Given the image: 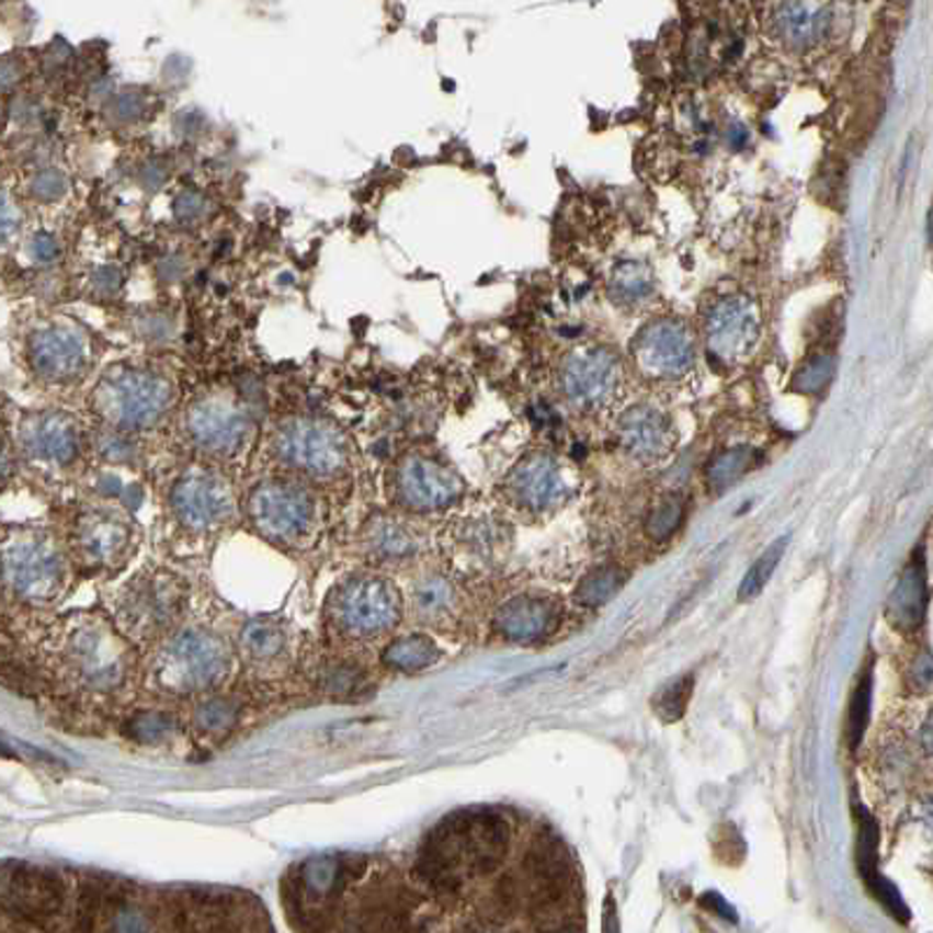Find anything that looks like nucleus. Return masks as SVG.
<instances>
[{
    "label": "nucleus",
    "mask_w": 933,
    "mask_h": 933,
    "mask_svg": "<svg viewBox=\"0 0 933 933\" xmlns=\"http://www.w3.org/2000/svg\"><path fill=\"white\" fill-rule=\"evenodd\" d=\"M136 650L109 615H68L49 637V669L80 702L109 704L129 691L138 672Z\"/></svg>",
    "instance_id": "nucleus-1"
},
{
    "label": "nucleus",
    "mask_w": 933,
    "mask_h": 933,
    "mask_svg": "<svg viewBox=\"0 0 933 933\" xmlns=\"http://www.w3.org/2000/svg\"><path fill=\"white\" fill-rule=\"evenodd\" d=\"M235 662V644L214 625L183 623L150 648L144 676L160 697H204L230 679Z\"/></svg>",
    "instance_id": "nucleus-2"
},
{
    "label": "nucleus",
    "mask_w": 933,
    "mask_h": 933,
    "mask_svg": "<svg viewBox=\"0 0 933 933\" xmlns=\"http://www.w3.org/2000/svg\"><path fill=\"white\" fill-rule=\"evenodd\" d=\"M508 821L491 809L456 812L421 847L419 868L437 889H456L466 873L487 875L501 866L508 854Z\"/></svg>",
    "instance_id": "nucleus-3"
},
{
    "label": "nucleus",
    "mask_w": 933,
    "mask_h": 933,
    "mask_svg": "<svg viewBox=\"0 0 933 933\" xmlns=\"http://www.w3.org/2000/svg\"><path fill=\"white\" fill-rule=\"evenodd\" d=\"M402 618V596L389 578L351 573L328 592L323 625L334 648L356 650L391 634Z\"/></svg>",
    "instance_id": "nucleus-4"
},
{
    "label": "nucleus",
    "mask_w": 933,
    "mask_h": 933,
    "mask_svg": "<svg viewBox=\"0 0 933 933\" xmlns=\"http://www.w3.org/2000/svg\"><path fill=\"white\" fill-rule=\"evenodd\" d=\"M187 604L185 578L155 567L134 573L115 590L109 618L134 648H152L185 623Z\"/></svg>",
    "instance_id": "nucleus-5"
},
{
    "label": "nucleus",
    "mask_w": 933,
    "mask_h": 933,
    "mask_svg": "<svg viewBox=\"0 0 933 933\" xmlns=\"http://www.w3.org/2000/svg\"><path fill=\"white\" fill-rule=\"evenodd\" d=\"M70 557L47 532H14L0 541V592L14 604L52 608L68 594Z\"/></svg>",
    "instance_id": "nucleus-6"
},
{
    "label": "nucleus",
    "mask_w": 933,
    "mask_h": 933,
    "mask_svg": "<svg viewBox=\"0 0 933 933\" xmlns=\"http://www.w3.org/2000/svg\"><path fill=\"white\" fill-rule=\"evenodd\" d=\"M246 517L262 538L284 548H303L319 522L309 489L291 480L260 482L246 501Z\"/></svg>",
    "instance_id": "nucleus-7"
},
{
    "label": "nucleus",
    "mask_w": 933,
    "mask_h": 933,
    "mask_svg": "<svg viewBox=\"0 0 933 933\" xmlns=\"http://www.w3.org/2000/svg\"><path fill=\"white\" fill-rule=\"evenodd\" d=\"M274 456L314 480H332L349 466L346 437L319 419H291L274 435Z\"/></svg>",
    "instance_id": "nucleus-8"
},
{
    "label": "nucleus",
    "mask_w": 933,
    "mask_h": 933,
    "mask_svg": "<svg viewBox=\"0 0 933 933\" xmlns=\"http://www.w3.org/2000/svg\"><path fill=\"white\" fill-rule=\"evenodd\" d=\"M173 522L190 536H211L225 530L237 515L232 485L206 468L185 470L169 494Z\"/></svg>",
    "instance_id": "nucleus-9"
},
{
    "label": "nucleus",
    "mask_w": 933,
    "mask_h": 933,
    "mask_svg": "<svg viewBox=\"0 0 933 933\" xmlns=\"http://www.w3.org/2000/svg\"><path fill=\"white\" fill-rule=\"evenodd\" d=\"M96 405L117 429L138 431L150 429L162 419L171 405V391L160 377L125 369L101 382Z\"/></svg>",
    "instance_id": "nucleus-10"
},
{
    "label": "nucleus",
    "mask_w": 933,
    "mask_h": 933,
    "mask_svg": "<svg viewBox=\"0 0 933 933\" xmlns=\"http://www.w3.org/2000/svg\"><path fill=\"white\" fill-rule=\"evenodd\" d=\"M132 524L113 510H87L78 517L70 550L87 573L111 576L134 555Z\"/></svg>",
    "instance_id": "nucleus-11"
},
{
    "label": "nucleus",
    "mask_w": 933,
    "mask_h": 933,
    "mask_svg": "<svg viewBox=\"0 0 933 933\" xmlns=\"http://www.w3.org/2000/svg\"><path fill=\"white\" fill-rule=\"evenodd\" d=\"M623 369L608 349L590 346L569 354L559 367V389L576 410H604L618 396Z\"/></svg>",
    "instance_id": "nucleus-12"
},
{
    "label": "nucleus",
    "mask_w": 933,
    "mask_h": 933,
    "mask_svg": "<svg viewBox=\"0 0 933 933\" xmlns=\"http://www.w3.org/2000/svg\"><path fill=\"white\" fill-rule=\"evenodd\" d=\"M66 899L68 889L64 877L38 866H14L0 889L3 910L12 920L31 926H43L55 920Z\"/></svg>",
    "instance_id": "nucleus-13"
},
{
    "label": "nucleus",
    "mask_w": 933,
    "mask_h": 933,
    "mask_svg": "<svg viewBox=\"0 0 933 933\" xmlns=\"http://www.w3.org/2000/svg\"><path fill=\"white\" fill-rule=\"evenodd\" d=\"M632 356L646 377L679 379L695 365V340L689 326L667 316L639 330Z\"/></svg>",
    "instance_id": "nucleus-14"
},
{
    "label": "nucleus",
    "mask_w": 933,
    "mask_h": 933,
    "mask_svg": "<svg viewBox=\"0 0 933 933\" xmlns=\"http://www.w3.org/2000/svg\"><path fill=\"white\" fill-rule=\"evenodd\" d=\"M394 494L400 505L417 513H433L456 503L464 494L459 475L424 454H410L396 466Z\"/></svg>",
    "instance_id": "nucleus-15"
},
{
    "label": "nucleus",
    "mask_w": 933,
    "mask_h": 933,
    "mask_svg": "<svg viewBox=\"0 0 933 933\" xmlns=\"http://www.w3.org/2000/svg\"><path fill=\"white\" fill-rule=\"evenodd\" d=\"M761 332L759 309L744 295L720 297L704 316L709 356L724 363H735L749 356Z\"/></svg>",
    "instance_id": "nucleus-16"
},
{
    "label": "nucleus",
    "mask_w": 933,
    "mask_h": 933,
    "mask_svg": "<svg viewBox=\"0 0 933 933\" xmlns=\"http://www.w3.org/2000/svg\"><path fill=\"white\" fill-rule=\"evenodd\" d=\"M251 426L249 412L225 398L200 400L187 414L192 443L214 456H235L249 440Z\"/></svg>",
    "instance_id": "nucleus-17"
},
{
    "label": "nucleus",
    "mask_w": 933,
    "mask_h": 933,
    "mask_svg": "<svg viewBox=\"0 0 933 933\" xmlns=\"http://www.w3.org/2000/svg\"><path fill=\"white\" fill-rule=\"evenodd\" d=\"M615 437L639 462H660L672 452L676 431L672 419L653 405H634L615 421Z\"/></svg>",
    "instance_id": "nucleus-18"
},
{
    "label": "nucleus",
    "mask_w": 933,
    "mask_h": 933,
    "mask_svg": "<svg viewBox=\"0 0 933 933\" xmlns=\"http://www.w3.org/2000/svg\"><path fill=\"white\" fill-rule=\"evenodd\" d=\"M235 653L251 672L272 674L293 658V627L272 615L251 618L239 629Z\"/></svg>",
    "instance_id": "nucleus-19"
},
{
    "label": "nucleus",
    "mask_w": 933,
    "mask_h": 933,
    "mask_svg": "<svg viewBox=\"0 0 933 933\" xmlns=\"http://www.w3.org/2000/svg\"><path fill=\"white\" fill-rule=\"evenodd\" d=\"M505 491L526 510H548L565 499L567 482L553 456L532 454L510 470Z\"/></svg>",
    "instance_id": "nucleus-20"
},
{
    "label": "nucleus",
    "mask_w": 933,
    "mask_h": 933,
    "mask_svg": "<svg viewBox=\"0 0 933 933\" xmlns=\"http://www.w3.org/2000/svg\"><path fill=\"white\" fill-rule=\"evenodd\" d=\"M22 445L33 462L61 468L78 459L80 437L73 419L61 412H43L26 419Z\"/></svg>",
    "instance_id": "nucleus-21"
},
{
    "label": "nucleus",
    "mask_w": 933,
    "mask_h": 933,
    "mask_svg": "<svg viewBox=\"0 0 933 933\" xmlns=\"http://www.w3.org/2000/svg\"><path fill=\"white\" fill-rule=\"evenodd\" d=\"M29 356L35 373L49 382H66L87 365V344L80 334L66 328L38 330L29 342Z\"/></svg>",
    "instance_id": "nucleus-22"
},
{
    "label": "nucleus",
    "mask_w": 933,
    "mask_h": 933,
    "mask_svg": "<svg viewBox=\"0 0 933 933\" xmlns=\"http://www.w3.org/2000/svg\"><path fill=\"white\" fill-rule=\"evenodd\" d=\"M561 623L557 602L543 596H517L499 608L494 625L503 637L513 641H538L550 637Z\"/></svg>",
    "instance_id": "nucleus-23"
},
{
    "label": "nucleus",
    "mask_w": 933,
    "mask_h": 933,
    "mask_svg": "<svg viewBox=\"0 0 933 933\" xmlns=\"http://www.w3.org/2000/svg\"><path fill=\"white\" fill-rule=\"evenodd\" d=\"M831 24L829 5L821 3H780L774 5L772 29L788 47H809L819 43Z\"/></svg>",
    "instance_id": "nucleus-24"
},
{
    "label": "nucleus",
    "mask_w": 933,
    "mask_h": 933,
    "mask_svg": "<svg viewBox=\"0 0 933 933\" xmlns=\"http://www.w3.org/2000/svg\"><path fill=\"white\" fill-rule=\"evenodd\" d=\"M311 679L316 685H319L321 693L342 697V699H349L351 695H361L367 685V672L365 667L356 660L354 650H344L334 646H332V653L319 656V660H316L311 669Z\"/></svg>",
    "instance_id": "nucleus-25"
},
{
    "label": "nucleus",
    "mask_w": 933,
    "mask_h": 933,
    "mask_svg": "<svg viewBox=\"0 0 933 933\" xmlns=\"http://www.w3.org/2000/svg\"><path fill=\"white\" fill-rule=\"evenodd\" d=\"M365 557L375 565H400L419 550L417 536L394 517H377L363 532Z\"/></svg>",
    "instance_id": "nucleus-26"
},
{
    "label": "nucleus",
    "mask_w": 933,
    "mask_h": 933,
    "mask_svg": "<svg viewBox=\"0 0 933 933\" xmlns=\"http://www.w3.org/2000/svg\"><path fill=\"white\" fill-rule=\"evenodd\" d=\"M440 658L437 644L426 634H408L389 641L382 650V662L386 669L400 674H417L429 669Z\"/></svg>",
    "instance_id": "nucleus-27"
},
{
    "label": "nucleus",
    "mask_w": 933,
    "mask_h": 933,
    "mask_svg": "<svg viewBox=\"0 0 933 933\" xmlns=\"http://www.w3.org/2000/svg\"><path fill=\"white\" fill-rule=\"evenodd\" d=\"M241 714V704L237 697L225 693H211L197 699L192 712V728L206 739H220L232 735Z\"/></svg>",
    "instance_id": "nucleus-28"
},
{
    "label": "nucleus",
    "mask_w": 933,
    "mask_h": 933,
    "mask_svg": "<svg viewBox=\"0 0 933 933\" xmlns=\"http://www.w3.org/2000/svg\"><path fill=\"white\" fill-rule=\"evenodd\" d=\"M924 608H926V583L922 569L912 567L906 571V576L901 578L899 588L894 590L887 613L894 625L899 627H914L920 625L924 618Z\"/></svg>",
    "instance_id": "nucleus-29"
},
{
    "label": "nucleus",
    "mask_w": 933,
    "mask_h": 933,
    "mask_svg": "<svg viewBox=\"0 0 933 933\" xmlns=\"http://www.w3.org/2000/svg\"><path fill=\"white\" fill-rule=\"evenodd\" d=\"M410 604L419 621L437 623L454 606V588L443 576H424L414 580L410 590Z\"/></svg>",
    "instance_id": "nucleus-30"
},
{
    "label": "nucleus",
    "mask_w": 933,
    "mask_h": 933,
    "mask_svg": "<svg viewBox=\"0 0 933 933\" xmlns=\"http://www.w3.org/2000/svg\"><path fill=\"white\" fill-rule=\"evenodd\" d=\"M608 293L618 305L634 307L646 303L653 295V274L646 265L637 260H627L623 265L615 268L611 281H608Z\"/></svg>",
    "instance_id": "nucleus-31"
},
{
    "label": "nucleus",
    "mask_w": 933,
    "mask_h": 933,
    "mask_svg": "<svg viewBox=\"0 0 933 933\" xmlns=\"http://www.w3.org/2000/svg\"><path fill=\"white\" fill-rule=\"evenodd\" d=\"M122 730H125L127 737L136 739V742H140V744H162L181 730V720L175 718L171 712L140 709V712H134L125 720Z\"/></svg>",
    "instance_id": "nucleus-32"
},
{
    "label": "nucleus",
    "mask_w": 933,
    "mask_h": 933,
    "mask_svg": "<svg viewBox=\"0 0 933 933\" xmlns=\"http://www.w3.org/2000/svg\"><path fill=\"white\" fill-rule=\"evenodd\" d=\"M759 464V452L742 445L732 447L716 454L707 466V482L714 491H724L732 487L737 480H742L744 475Z\"/></svg>",
    "instance_id": "nucleus-33"
},
{
    "label": "nucleus",
    "mask_w": 933,
    "mask_h": 933,
    "mask_svg": "<svg viewBox=\"0 0 933 933\" xmlns=\"http://www.w3.org/2000/svg\"><path fill=\"white\" fill-rule=\"evenodd\" d=\"M786 545H788V536H782L772 545H767V550L753 561L751 569L747 571V576L742 580V585H739V590H737L739 602H753L755 596H759L765 590L772 573L777 571V567H780V561L786 553Z\"/></svg>",
    "instance_id": "nucleus-34"
},
{
    "label": "nucleus",
    "mask_w": 933,
    "mask_h": 933,
    "mask_svg": "<svg viewBox=\"0 0 933 933\" xmlns=\"http://www.w3.org/2000/svg\"><path fill=\"white\" fill-rule=\"evenodd\" d=\"M625 583V573L615 567L594 569L583 578V583L576 590V600L585 606H602L611 602L621 592Z\"/></svg>",
    "instance_id": "nucleus-35"
},
{
    "label": "nucleus",
    "mask_w": 933,
    "mask_h": 933,
    "mask_svg": "<svg viewBox=\"0 0 933 933\" xmlns=\"http://www.w3.org/2000/svg\"><path fill=\"white\" fill-rule=\"evenodd\" d=\"M693 689H695V679L691 674H685L672 683H667L664 689L653 697V709L664 724H676V720L683 718L685 709H689V702L693 697Z\"/></svg>",
    "instance_id": "nucleus-36"
},
{
    "label": "nucleus",
    "mask_w": 933,
    "mask_h": 933,
    "mask_svg": "<svg viewBox=\"0 0 933 933\" xmlns=\"http://www.w3.org/2000/svg\"><path fill=\"white\" fill-rule=\"evenodd\" d=\"M835 375V356L817 354L805 361L794 375V389L798 394H821Z\"/></svg>",
    "instance_id": "nucleus-37"
},
{
    "label": "nucleus",
    "mask_w": 933,
    "mask_h": 933,
    "mask_svg": "<svg viewBox=\"0 0 933 933\" xmlns=\"http://www.w3.org/2000/svg\"><path fill=\"white\" fill-rule=\"evenodd\" d=\"M685 517V501L681 497L662 499L646 520V532L653 541H667L672 536Z\"/></svg>",
    "instance_id": "nucleus-38"
},
{
    "label": "nucleus",
    "mask_w": 933,
    "mask_h": 933,
    "mask_svg": "<svg viewBox=\"0 0 933 933\" xmlns=\"http://www.w3.org/2000/svg\"><path fill=\"white\" fill-rule=\"evenodd\" d=\"M858 812V852H856V861H858V873L864 875V879H868L871 875L877 873V844H879V829L875 819L866 812L864 807H856Z\"/></svg>",
    "instance_id": "nucleus-39"
},
{
    "label": "nucleus",
    "mask_w": 933,
    "mask_h": 933,
    "mask_svg": "<svg viewBox=\"0 0 933 933\" xmlns=\"http://www.w3.org/2000/svg\"><path fill=\"white\" fill-rule=\"evenodd\" d=\"M873 695V679L871 674H864V679L858 681L854 697L850 702V716H847V735H850V744L852 749H856V744L861 742V737L866 732L868 718H871V697Z\"/></svg>",
    "instance_id": "nucleus-40"
},
{
    "label": "nucleus",
    "mask_w": 933,
    "mask_h": 933,
    "mask_svg": "<svg viewBox=\"0 0 933 933\" xmlns=\"http://www.w3.org/2000/svg\"><path fill=\"white\" fill-rule=\"evenodd\" d=\"M866 885H868V889L873 891L875 899L887 908V912L891 914V918H896L899 922H908V920H910V910H908V906H906V901H903L901 891L896 889V887L889 883L887 877H883L879 873H875V875H871V877L866 879Z\"/></svg>",
    "instance_id": "nucleus-41"
},
{
    "label": "nucleus",
    "mask_w": 933,
    "mask_h": 933,
    "mask_svg": "<svg viewBox=\"0 0 933 933\" xmlns=\"http://www.w3.org/2000/svg\"><path fill=\"white\" fill-rule=\"evenodd\" d=\"M16 230H20V211L5 195H0V246L8 243Z\"/></svg>",
    "instance_id": "nucleus-42"
},
{
    "label": "nucleus",
    "mask_w": 933,
    "mask_h": 933,
    "mask_svg": "<svg viewBox=\"0 0 933 933\" xmlns=\"http://www.w3.org/2000/svg\"><path fill=\"white\" fill-rule=\"evenodd\" d=\"M33 190L38 192V195L43 200H52V197H57L59 192L64 190V179H61V175L57 171H45V173L38 175V179H35Z\"/></svg>",
    "instance_id": "nucleus-43"
},
{
    "label": "nucleus",
    "mask_w": 933,
    "mask_h": 933,
    "mask_svg": "<svg viewBox=\"0 0 933 933\" xmlns=\"http://www.w3.org/2000/svg\"><path fill=\"white\" fill-rule=\"evenodd\" d=\"M702 906L707 908V910H712V912H716V914H720V918L724 920H728V922H737V912L732 910V906L724 899V896L720 894H716V891H707L702 896Z\"/></svg>",
    "instance_id": "nucleus-44"
},
{
    "label": "nucleus",
    "mask_w": 933,
    "mask_h": 933,
    "mask_svg": "<svg viewBox=\"0 0 933 933\" xmlns=\"http://www.w3.org/2000/svg\"><path fill=\"white\" fill-rule=\"evenodd\" d=\"M602 933H621V912L615 896L608 891L602 908Z\"/></svg>",
    "instance_id": "nucleus-45"
},
{
    "label": "nucleus",
    "mask_w": 933,
    "mask_h": 933,
    "mask_svg": "<svg viewBox=\"0 0 933 933\" xmlns=\"http://www.w3.org/2000/svg\"><path fill=\"white\" fill-rule=\"evenodd\" d=\"M33 255L38 258L41 262H49L59 255V246L55 239L49 237H38L33 241Z\"/></svg>",
    "instance_id": "nucleus-46"
},
{
    "label": "nucleus",
    "mask_w": 933,
    "mask_h": 933,
    "mask_svg": "<svg viewBox=\"0 0 933 933\" xmlns=\"http://www.w3.org/2000/svg\"><path fill=\"white\" fill-rule=\"evenodd\" d=\"M12 470H14V459H12V454L5 445V440L0 437V489H3L10 482Z\"/></svg>",
    "instance_id": "nucleus-47"
},
{
    "label": "nucleus",
    "mask_w": 933,
    "mask_h": 933,
    "mask_svg": "<svg viewBox=\"0 0 933 933\" xmlns=\"http://www.w3.org/2000/svg\"><path fill=\"white\" fill-rule=\"evenodd\" d=\"M744 140H747V132H742V129H735V132H732V144H735L737 148L742 146Z\"/></svg>",
    "instance_id": "nucleus-48"
},
{
    "label": "nucleus",
    "mask_w": 933,
    "mask_h": 933,
    "mask_svg": "<svg viewBox=\"0 0 933 933\" xmlns=\"http://www.w3.org/2000/svg\"><path fill=\"white\" fill-rule=\"evenodd\" d=\"M557 933H578V931H573V929H565V931H557Z\"/></svg>",
    "instance_id": "nucleus-49"
}]
</instances>
